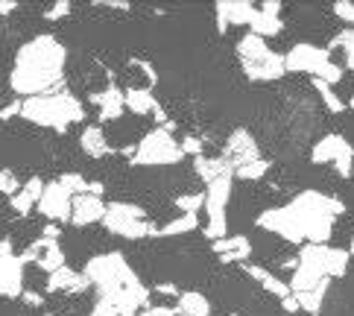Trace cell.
I'll list each match as a JSON object with an SVG mask.
<instances>
[{"label":"cell","mask_w":354,"mask_h":316,"mask_svg":"<svg viewBox=\"0 0 354 316\" xmlns=\"http://www.w3.org/2000/svg\"><path fill=\"white\" fill-rule=\"evenodd\" d=\"M343 211V202L334 196L319 191H301L287 205L258 214V225L263 232L290 240V243H328Z\"/></svg>","instance_id":"obj_1"},{"label":"cell","mask_w":354,"mask_h":316,"mask_svg":"<svg viewBox=\"0 0 354 316\" xmlns=\"http://www.w3.org/2000/svg\"><path fill=\"white\" fill-rule=\"evenodd\" d=\"M65 59L68 50L56 35H35L15 53V65L9 73L12 91L21 97H41L53 94L65 77Z\"/></svg>","instance_id":"obj_2"},{"label":"cell","mask_w":354,"mask_h":316,"mask_svg":"<svg viewBox=\"0 0 354 316\" xmlns=\"http://www.w3.org/2000/svg\"><path fill=\"white\" fill-rule=\"evenodd\" d=\"M85 278L97 287V293L109 305L126 310H144L149 305V290L141 284L138 272L129 267L123 252H103L85 263Z\"/></svg>","instance_id":"obj_3"},{"label":"cell","mask_w":354,"mask_h":316,"mask_svg":"<svg viewBox=\"0 0 354 316\" xmlns=\"http://www.w3.org/2000/svg\"><path fill=\"white\" fill-rule=\"evenodd\" d=\"M348 270V252L334 249L328 243H305L299 252L296 272L290 278V290L293 293H310L319 287H331V278L346 275Z\"/></svg>","instance_id":"obj_4"},{"label":"cell","mask_w":354,"mask_h":316,"mask_svg":"<svg viewBox=\"0 0 354 316\" xmlns=\"http://www.w3.org/2000/svg\"><path fill=\"white\" fill-rule=\"evenodd\" d=\"M21 118L35 126L65 132L71 123H80L85 118V109L71 91H53L41 97H30L21 103Z\"/></svg>","instance_id":"obj_5"},{"label":"cell","mask_w":354,"mask_h":316,"mask_svg":"<svg viewBox=\"0 0 354 316\" xmlns=\"http://www.w3.org/2000/svg\"><path fill=\"white\" fill-rule=\"evenodd\" d=\"M237 56L243 62V71L249 80H258V82H272V80H281L287 73L284 65V56L275 53V50L267 47V41L258 39V35L246 32L237 44Z\"/></svg>","instance_id":"obj_6"},{"label":"cell","mask_w":354,"mask_h":316,"mask_svg":"<svg viewBox=\"0 0 354 316\" xmlns=\"http://www.w3.org/2000/svg\"><path fill=\"white\" fill-rule=\"evenodd\" d=\"M284 65H287V71L310 73L313 80H322L328 85H337L343 80V68H337L331 62V50L319 47V44H308V41L293 44L284 56Z\"/></svg>","instance_id":"obj_7"},{"label":"cell","mask_w":354,"mask_h":316,"mask_svg":"<svg viewBox=\"0 0 354 316\" xmlns=\"http://www.w3.org/2000/svg\"><path fill=\"white\" fill-rule=\"evenodd\" d=\"M185 158L182 144L170 135V126H161V129H153L141 138L138 144L132 164L138 167H170V164H179Z\"/></svg>","instance_id":"obj_8"},{"label":"cell","mask_w":354,"mask_h":316,"mask_svg":"<svg viewBox=\"0 0 354 316\" xmlns=\"http://www.w3.org/2000/svg\"><path fill=\"white\" fill-rule=\"evenodd\" d=\"M103 225L126 240H141V237H156L158 229L149 225L147 214L141 205H132V202H109V208L103 214Z\"/></svg>","instance_id":"obj_9"},{"label":"cell","mask_w":354,"mask_h":316,"mask_svg":"<svg viewBox=\"0 0 354 316\" xmlns=\"http://www.w3.org/2000/svg\"><path fill=\"white\" fill-rule=\"evenodd\" d=\"M232 185H234V176H223V179L211 182L208 191H205V211H208V225H205V237L220 240L229 234V220H225V205L232 199Z\"/></svg>","instance_id":"obj_10"},{"label":"cell","mask_w":354,"mask_h":316,"mask_svg":"<svg viewBox=\"0 0 354 316\" xmlns=\"http://www.w3.org/2000/svg\"><path fill=\"white\" fill-rule=\"evenodd\" d=\"M310 158H313V164H334V170L343 176V179H348L351 170H354V147L343 135L319 138L310 149Z\"/></svg>","instance_id":"obj_11"},{"label":"cell","mask_w":354,"mask_h":316,"mask_svg":"<svg viewBox=\"0 0 354 316\" xmlns=\"http://www.w3.org/2000/svg\"><path fill=\"white\" fill-rule=\"evenodd\" d=\"M24 267L27 263L21 261V255H15L9 240H0V296H24Z\"/></svg>","instance_id":"obj_12"},{"label":"cell","mask_w":354,"mask_h":316,"mask_svg":"<svg viewBox=\"0 0 354 316\" xmlns=\"http://www.w3.org/2000/svg\"><path fill=\"white\" fill-rule=\"evenodd\" d=\"M39 211L44 214L47 220H53V223H71V214H73V196H71V191H65L59 182L44 185V194L39 199Z\"/></svg>","instance_id":"obj_13"},{"label":"cell","mask_w":354,"mask_h":316,"mask_svg":"<svg viewBox=\"0 0 354 316\" xmlns=\"http://www.w3.org/2000/svg\"><path fill=\"white\" fill-rule=\"evenodd\" d=\"M214 12H217V27L220 32H225L234 24V27H249L252 18H255L258 6H252L249 0H220L217 6H214Z\"/></svg>","instance_id":"obj_14"},{"label":"cell","mask_w":354,"mask_h":316,"mask_svg":"<svg viewBox=\"0 0 354 316\" xmlns=\"http://www.w3.org/2000/svg\"><path fill=\"white\" fill-rule=\"evenodd\" d=\"M88 287H91V281L85 278V272H73L71 267H62L47 275L50 293H85Z\"/></svg>","instance_id":"obj_15"},{"label":"cell","mask_w":354,"mask_h":316,"mask_svg":"<svg viewBox=\"0 0 354 316\" xmlns=\"http://www.w3.org/2000/svg\"><path fill=\"white\" fill-rule=\"evenodd\" d=\"M103 214H106V205H103V199H100V196H94V194L73 196V214H71V223L73 225L103 223Z\"/></svg>","instance_id":"obj_16"},{"label":"cell","mask_w":354,"mask_h":316,"mask_svg":"<svg viewBox=\"0 0 354 316\" xmlns=\"http://www.w3.org/2000/svg\"><path fill=\"white\" fill-rule=\"evenodd\" d=\"M214 252L220 255L223 263H234V261H246L252 255V243L246 234H225L220 240H214Z\"/></svg>","instance_id":"obj_17"},{"label":"cell","mask_w":354,"mask_h":316,"mask_svg":"<svg viewBox=\"0 0 354 316\" xmlns=\"http://www.w3.org/2000/svg\"><path fill=\"white\" fill-rule=\"evenodd\" d=\"M225 153H229V161L234 164H246V161H255L261 158L258 156V144H255V138H252L246 129H234L232 138H229V144H225Z\"/></svg>","instance_id":"obj_18"},{"label":"cell","mask_w":354,"mask_h":316,"mask_svg":"<svg viewBox=\"0 0 354 316\" xmlns=\"http://www.w3.org/2000/svg\"><path fill=\"white\" fill-rule=\"evenodd\" d=\"M91 103H94L97 111H100V120H118L123 111H126V100H123V91H120L118 85H109L106 91L94 94Z\"/></svg>","instance_id":"obj_19"},{"label":"cell","mask_w":354,"mask_h":316,"mask_svg":"<svg viewBox=\"0 0 354 316\" xmlns=\"http://www.w3.org/2000/svg\"><path fill=\"white\" fill-rule=\"evenodd\" d=\"M41 194H44V182L39 179V176H32V179L24 182L21 191L9 199V205H12V211H15L18 217H27V214L32 211V205H39Z\"/></svg>","instance_id":"obj_20"},{"label":"cell","mask_w":354,"mask_h":316,"mask_svg":"<svg viewBox=\"0 0 354 316\" xmlns=\"http://www.w3.org/2000/svg\"><path fill=\"white\" fill-rule=\"evenodd\" d=\"M243 272H246L249 278H255V281H258L263 290H267V293L278 296L281 301L293 296V290H290V284H287V281H281V278H278V275H272V272H267L263 267H255V263H246V267H243Z\"/></svg>","instance_id":"obj_21"},{"label":"cell","mask_w":354,"mask_h":316,"mask_svg":"<svg viewBox=\"0 0 354 316\" xmlns=\"http://www.w3.org/2000/svg\"><path fill=\"white\" fill-rule=\"evenodd\" d=\"M194 167H196V176H199V179L205 182V185L223 179V176H234V164H232L229 158H208V156H199V158L194 161Z\"/></svg>","instance_id":"obj_22"},{"label":"cell","mask_w":354,"mask_h":316,"mask_svg":"<svg viewBox=\"0 0 354 316\" xmlns=\"http://www.w3.org/2000/svg\"><path fill=\"white\" fill-rule=\"evenodd\" d=\"M80 144H82V149H85V156H91V158H103V156L111 153L103 126H85L82 135H80Z\"/></svg>","instance_id":"obj_23"},{"label":"cell","mask_w":354,"mask_h":316,"mask_svg":"<svg viewBox=\"0 0 354 316\" xmlns=\"http://www.w3.org/2000/svg\"><path fill=\"white\" fill-rule=\"evenodd\" d=\"M176 313L179 316H211V301H208V296H202L199 290H187V293H179Z\"/></svg>","instance_id":"obj_24"},{"label":"cell","mask_w":354,"mask_h":316,"mask_svg":"<svg viewBox=\"0 0 354 316\" xmlns=\"http://www.w3.org/2000/svg\"><path fill=\"white\" fill-rule=\"evenodd\" d=\"M123 100L132 115H153V109L158 106V100L147 88H129V91H123Z\"/></svg>","instance_id":"obj_25"},{"label":"cell","mask_w":354,"mask_h":316,"mask_svg":"<svg viewBox=\"0 0 354 316\" xmlns=\"http://www.w3.org/2000/svg\"><path fill=\"white\" fill-rule=\"evenodd\" d=\"M284 30V21L281 15H267V12H255V18H252L249 24V32L252 35H258V39H267V35H278Z\"/></svg>","instance_id":"obj_26"},{"label":"cell","mask_w":354,"mask_h":316,"mask_svg":"<svg viewBox=\"0 0 354 316\" xmlns=\"http://www.w3.org/2000/svg\"><path fill=\"white\" fill-rule=\"evenodd\" d=\"M35 263H39V267H41L47 275H50V272H56V270H62V267H68V263H65V252H62V243H59V240H50L47 249L41 252V258L35 261Z\"/></svg>","instance_id":"obj_27"},{"label":"cell","mask_w":354,"mask_h":316,"mask_svg":"<svg viewBox=\"0 0 354 316\" xmlns=\"http://www.w3.org/2000/svg\"><path fill=\"white\" fill-rule=\"evenodd\" d=\"M199 225V217L196 214H182V217H176L173 223H167L164 229H158L161 237H176V234H187V232H194Z\"/></svg>","instance_id":"obj_28"},{"label":"cell","mask_w":354,"mask_h":316,"mask_svg":"<svg viewBox=\"0 0 354 316\" xmlns=\"http://www.w3.org/2000/svg\"><path fill=\"white\" fill-rule=\"evenodd\" d=\"M270 164L263 158H255V161H246V164H237L234 167V179H246V182H255L261 176H267Z\"/></svg>","instance_id":"obj_29"},{"label":"cell","mask_w":354,"mask_h":316,"mask_svg":"<svg viewBox=\"0 0 354 316\" xmlns=\"http://www.w3.org/2000/svg\"><path fill=\"white\" fill-rule=\"evenodd\" d=\"M325 293H328V287H319V290H310V293H293V299L299 301V310L319 313L322 301H325Z\"/></svg>","instance_id":"obj_30"},{"label":"cell","mask_w":354,"mask_h":316,"mask_svg":"<svg viewBox=\"0 0 354 316\" xmlns=\"http://www.w3.org/2000/svg\"><path fill=\"white\" fill-rule=\"evenodd\" d=\"M313 88H316V91H319V97H322V103L328 106V111H334V115H339V111L346 109V103L337 97V91H334V88L328 85V82H322V80H313Z\"/></svg>","instance_id":"obj_31"},{"label":"cell","mask_w":354,"mask_h":316,"mask_svg":"<svg viewBox=\"0 0 354 316\" xmlns=\"http://www.w3.org/2000/svg\"><path fill=\"white\" fill-rule=\"evenodd\" d=\"M56 182L65 187V191H71V196H85V194H88V187H91L80 173H62Z\"/></svg>","instance_id":"obj_32"},{"label":"cell","mask_w":354,"mask_h":316,"mask_svg":"<svg viewBox=\"0 0 354 316\" xmlns=\"http://www.w3.org/2000/svg\"><path fill=\"white\" fill-rule=\"evenodd\" d=\"M331 47H343V53H346V65L354 68V27H348L346 32H339L337 39L331 41Z\"/></svg>","instance_id":"obj_33"},{"label":"cell","mask_w":354,"mask_h":316,"mask_svg":"<svg viewBox=\"0 0 354 316\" xmlns=\"http://www.w3.org/2000/svg\"><path fill=\"white\" fill-rule=\"evenodd\" d=\"M202 205H205V196L202 194H179L176 196V208H182L185 214H196Z\"/></svg>","instance_id":"obj_34"},{"label":"cell","mask_w":354,"mask_h":316,"mask_svg":"<svg viewBox=\"0 0 354 316\" xmlns=\"http://www.w3.org/2000/svg\"><path fill=\"white\" fill-rule=\"evenodd\" d=\"M21 191V182H18V176L15 173H9V170H0V194L3 196H15Z\"/></svg>","instance_id":"obj_35"},{"label":"cell","mask_w":354,"mask_h":316,"mask_svg":"<svg viewBox=\"0 0 354 316\" xmlns=\"http://www.w3.org/2000/svg\"><path fill=\"white\" fill-rule=\"evenodd\" d=\"M91 316H138V313L135 310H126V308H118V305H109V301L100 299L97 305H94V310H91Z\"/></svg>","instance_id":"obj_36"},{"label":"cell","mask_w":354,"mask_h":316,"mask_svg":"<svg viewBox=\"0 0 354 316\" xmlns=\"http://www.w3.org/2000/svg\"><path fill=\"white\" fill-rule=\"evenodd\" d=\"M331 9H334V15L339 21H346V24H351V27H354V3H351V0H337Z\"/></svg>","instance_id":"obj_37"},{"label":"cell","mask_w":354,"mask_h":316,"mask_svg":"<svg viewBox=\"0 0 354 316\" xmlns=\"http://www.w3.org/2000/svg\"><path fill=\"white\" fill-rule=\"evenodd\" d=\"M65 15H71V3H68V0H59V3H53V6L44 12L47 21H59V18H65Z\"/></svg>","instance_id":"obj_38"},{"label":"cell","mask_w":354,"mask_h":316,"mask_svg":"<svg viewBox=\"0 0 354 316\" xmlns=\"http://www.w3.org/2000/svg\"><path fill=\"white\" fill-rule=\"evenodd\" d=\"M182 153L199 158V156H202V141H199V138H194V135H187L185 141H182Z\"/></svg>","instance_id":"obj_39"},{"label":"cell","mask_w":354,"mask_h":316,"mask_svg":"<svg viewBox=\"0 0 354 316\" xmlns=\"http://www.w3.org/2000/svg\"><path fill=\"white\" fill-rule=\"evenodd\" d=\"M138 316H176V310H173V308H164V305H156V308L147 305Z\"/></svg>","instance_id":"obj_40"},{"label":"cell","mask_w":354,"mask_h":316,"mask_svg":"<svg viewBox=\"0 0 354 316\" xmlns=\"http://www.w3.org/2000/svg\"><path fill=\"white\" fill-rule=\"evenodd\" d=\"M258 9H261V12H267V15H281V3H278V0H263Z\"/></svg>","instance_id":"obj_41"},{"label":"cell","mask_w":354,"mask_h":316,"mask_svg":"<svg viewBox=\"0 0 354 316\" xmlns=\"http://www.w3.org/2000/svg\"><path fill=\"white\" fill-rule=\"evenodd\" d=\"M12 115H21V103H9L6 109H0V120H9Z\"/></svg>","instance_id":"obj_42"},{"label":"cell","mask_w":354,"mask_h":316,"mask_svg":"<svg viewBox=\"0 0 354 316\" xmlns=\"http://www.w3.org/2000/svg\"><path fill=\"white\" fill-rule=\"evenodd\" d=\"M15 9H18L15 0H0V15H12Z\"/></svg>","instance_id":"obj_43"},{"label":"cell","mask_w":354,"mask_h":316,"mask_svg":"<svg viewBox=\"0 0 354 316\" xmlns=\"http://www.w3.org/2000/svg\"><path fill=\"white\" fill-rule=\"evenodd\" d=\"M156 290H158V293H167V296H179V290L170 287V284H156Z\"/></svg>","instance_id":"obj_44"},{"label":"cell","mask_w":354,"mask_h":316,"mask_svg":"<svg viewBox=\"0 0 354 316\" xmlns=\"http://www.w3.org/2000/svg\"><path fill=\"white\" fill-rule=\"evenodd\" d=\"M281 305H284V310H290V313H296V310H299V301H296L293 296H290V299H284Z\"/></svg>","instance_id":"obj_45"},{"label":"cell","mask_w":354,"mask_h":316,"mask_svg":"<svg viewBox=\"0 0 354 316\" xmlns=\"http://www.w3.org/2000/svg\"><path fill=\"white\" fill-rule=\"evenodd\" d=\"M348 106H351V111H354V97H351V100H348Z\"/></svg>","instance_id":"obj_46"},{"label":"cell","mask_w":354,"mask_h":316,"mask_svg":"<svg viewBox=\"0 0 354 316\" xmlns=\"http://www.w3.org/2000/svg\"><path fill=\"white\" fill-rule=\"evenodd\" d=\"M351 255H354V237H351Z\"/></svg>","instance_id":"obj_47"},{"label":"cell","mask_w":354,"mask_h":316,"mask_svg":"<svg viewBox=\"0 0 354 316\" xmlns=\"http://www.w3.org/2000/svg\"><path fill=\"white\" fill-rule=\"evenodd\" d=\"M229 316H240V313H229Z\"/></svg>","instance_id":"obj_48"}]
</instances>
